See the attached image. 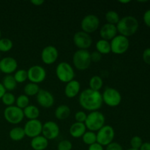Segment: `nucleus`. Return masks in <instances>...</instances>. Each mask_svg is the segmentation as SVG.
<instances>
[{"instance_id": "nucleus-1", "label": "nucleus", "mask_w": 150, "mask_h": 150, "mask_svg": "<svg viewBox=\"0 0 150 150\" xmlns=\"http://www.w3.org/2000/svg\"><path fill=\"white\" fill-rule=\"evenodd\" d=\"M79 104L83 109L89 111H95L102 107V94L100 91H95L91 89H84L79 95Z\"/></svg>"}, {"instance_id": "nucleus-2", "label": "nucleus", "mask_w": 150, "mask_h": 150, "mask_svg": "<svg viewBox=\"0 0 150 150\" xmlns=\"http://www.w3.org/2000/svg\"><path fill=\"white\" fill-rule=\"evenodd\" d=\"M117 32L120 35L128 38L134 35L139 29V23L136 17L132 16H127L120 18L117 25Z\"/></svg>"}, {"instance_id": "nucleus-3", "label": "nucleus", "mask_w": 150, "mask_h": 150, "mask_svg": "<svg viewBox=\"0 0 150 150\" xmlns=\"http://www.w3.org/2000/svg\"><path fill=\"white\" fill-rule=\"evenodd\" d=\"M105 116L98 111H92L86 117L84 124L89 131H98L105 125Z\"/></svg>"}, {"instance_id": "nucleus-4", "label": "nucleus", "mask_w": 150, "mask_h": 150, "mask_svg": "<svg viewBox=\"0 0 150 150\" xmlns=\"http://www.w3.org/2000/svg\"><path fill=\"white\" fill-rule=\"evenodd\" d=\"M91 62L90 53L87 50H78L73 54V63L78 70H86L89 67Z\"/></svg>"}, {"instance_id": "nucleus-5", "label": "nucleus", "mask_w": 150, "mask_h": 150, "mask_svg": "<svg viewBox=\"0 0 150 150\" xmlns=\"http://www.w3.org/2000/svg\"><path fill=\"white\" fill-rule=\"evenodd\" d=\"M56 75L59 80L64 83H68L73 80L75 72L73 67L66 62H60L56 68Z\"/></svg>"}, {"instance_id": "nucleus-6", "label": "nucleus", "mask_w": 150, "mask_h": 150, "mask_svg": "<svg viewBox=\"0 0 150 150\" xmlns=\"http://www.w3.org/2000/svg\"><path fill=\"white\" fill-rule=\"evenodd\" d=\"M103 101L110 107H116L122 102V95L118 90L112 87H106L102 93Z\"/></svg>"}, {"instance_id": "nucleus-7", "label": "nucleus", "mask_w": 150, "mask_h": 150, "mask_svg": "<svg viewBox=\"0 0 150 150\" xmlns=\"http://www.w3.org/2000/svg\"><path fill=\"white\" fill-rule=\"evenodd\" d=\"M4 117L7 122L13 125H17L21 122L24 118L23 110L16 105L8 106L4 109Z\"/></svg>"}, {"instance_id": "nucleus-8", "label": "nucleus", "mask_w": 150, "mask_h": 150, "mask_svg": "<svg viewBox=\"0 0 150 150\" xmlns=\"http://www.w3.org/2000/svg\"><path fill=\"white\" fill-rule=\"evenodd\" d=\"M96 136L97 143L103 146H106L113 142L115 136V132L111 126L104 125L98 130Z\"/></svg>"}, {"instance_id": "nucleus-9", "label": "nucleus", "mask_w": 150, "mask_h": 150, "mask_svg": "<svg viewBox=\"0 0 150 150\" xmlns=\"http://www.w3.org/2000/svg\"><path fill=\"white\" fill-rule=\"evenodd\" d=\"M111 52L115 54H123L128 50L130 42L128 38L122 35H117L114 39L111 40Z\"/></svg>"}, {"instance_id": "nucleus-10", "label": "nucleus", "mask_w": 150, "mask_h": 150, "mask_svg": "<svg viewBox=\"0 0 150 150\" xmlns=\"http://www.w3.org/2000/svg\"><path fill=\"white\" fill-rule=\"evenodd\" d=\"M100 26V20L95 15L89 14L85 16L81 21V26L82 31L87 34L95 32Z\"/></svg>"}, {"instance_id": "nucleus-11", "label": "nucleus", "mask_w": 150, "mask_h": 150, "mask_svg": "<svg viewBox=\"0 0 150 150\" xmlns=\"http://www.w3.org/2000/svg\"><path fill=\"white\" fill-rule=\"evenodd\" d=\"M28 79L31 83L38 84L42 83L46 78V71L40 65H33L27 70Z\"/></svg>"}, {"instance_id": "nucleus-12", "label": "nucleus", "mask_w": 150, "mask_h": 150, "mask_svg": "<svg viewBox=\"0 0 150 150\" xmlns=\"http://www.w3.org/2000/svg\"><path fill=\"white\" fill-rule=\"evenodd\" d=\"M73 42L79 50H87L92 44V38L89 34L80 31L73 36Z\"/></svg>"}, {"instance_id": "nucleus-13", "label": "nucleus", "mask_w": 150, "mask_h": 150, "mask_svg": "<svg viewBox=\"0 0 150 150\" xmlns=\"http://www.w3.org/2000/svg\"><path fill=\"white\" fill-rule=\"evenodd\" d=\"M42 122L38 120H29L25 124L24 127H23L25 135L32 139L40 136V134L42 133Z\"/></svg>"}, {"instance_id": "nucleus-14", "label": "nucleus", "mask_w": 150, "mask_h": 150, "mask_svg": "<svg viewBox=\"0 0 150 150\" xmlns=\"http://www.w3.org/2000/svg\"><path fill=\"white\" fill-rule=\"evenodd\" d=\"M59 127L55 122L48 121L42 125V134L48 140H53L59 135Z\"/></svg>"}, {"instance_id": "nucleus-15", "label": "nucleus", "mask_w": 150, "mask_h": 150, "mask_svg": "<svg viewBox=\"0 0 150 150\" xmlns=\"http://www.w3.org/2000/svg\"><path fill=\"white\" fill-rule=\"evenodd\" d=\"M59 52L54 45H48L42 49L41 52V59L45 64H52L57 60Z\"/></svg>"}, {"instance_id": "nucleus-16", "label": "nucleus", "mask_w": 150, "mask_h": 150, "mask_svg": "<svg viewBox=\"0 0 150 150\" xmlns=\"http://www.w3.org/2000/svg\"><path fill=\"white\" fill-rule=\"evenodd\" d=\"M18 68V62L11 57H6L0 60V71L6 75H11Z\"/></svg>"}, {"instance_id": "nucleus-17", "label": "nucleus", "mask_w": 150, "mask_h": 150, "mask_svg": "<svg viewBox=\"0 0 150 150\" xmlns=\"http://www.w3.org/2000/svg\"><path fill=\"white\" fill-rule=\"evenodd\" d=\"M37 96V101L40 106L48 108L54 104V98L52 94L45 89H40Z\"/></svg>"}, {"instance_id": "nucleus-18", "label": "nucleus", "mask_w": 150, "mask_h": 150, "mask_svg": "<svg viewBox=\"0 0 150 150\" xmlns=\"http://www.w3.org/2000/svg\"><path fill=\"white\" fill-rule=\"evenodd\" d=\"M117 29L116 25L105 23L101 27L100 30V35L101 38L105 40H111L117 35Z\"/></svg>"}, {"instance_id": "nucleus-19", "label": "nucleus", "mask_w": 150, "mask_h": 150, "mask_svg": "<svg viewBox=\"0 0 150 150\" xmlns=\"http://www.w3.org/2000/svg\"><path fill=\"white\" fill-rule=\"evenodd\" d=\"M80 89V83L77 80L73 79L71 81L67 83L64 88V94L68 98H73L79 95Z\"/></svg>"}, {"instance_id": "nucleus-20", "label": "nucleus", "mask_w": 150, "mask_h": 150, "mask_svg": "<svg viewBox=\"0 0 150 150\" xmlns=\"http://www.w3.org/2000/svg\"><path fill=\"white\" fill-rule=\"evenodd\" d=\"M69 131H70V134L71 135L72 137L75 138V139H79V138L82 137L83 134L86 133V127L84 123L76 122L70 126Z\"/></svg>"}, {"instance_id": "nucleus-21", "label": "nucleus", "mask_w": 150, "mask_h": 150, "mask_svg": "<svg viewBox=\"0 0 150 150\" xmlns=\"http://www.w3.org/2000/svg\"><path fill=\"white\" fill-rule=\"evenodd\" d=\"M30 144L34 150H45L48 146V140L43 136H38L32 139Z\"/></svg>"}, {"instance_id": "nucleus-22", "label": "nucleus", "mask_w": 150, "mask_h": 150, "mask_svg": "<svg viewBox=\"0 0 150 150\" xmlns=\"http://www.w3.org/2000/svg\"><path fill=\"white\" fill-rule=\"evenodd\" d=\"M70 108L67 105H60L56 108L55 110V117L57 120H66L70 115Z\"/></svg>"}, {"instance_id": "nucleus-23", "label": "nucleus", "mask_w": 150, "mask_h": 150, "mask_svg": "<svg viewBox=\"0 0 150 150\" xmlns=\"http://www.w3.org/2000/svg\"><path fill=\"white\" fill-rule=\"evenodd\" d=\"M23 115L29 120H38L40 116V110L35 105H29L23 110Z\"/></svg>"}, {"instance_id": "nucleus-24", "label": "nucleus", "mask_w": 150, "mask_h": 150, "mask_svg": "<svg viewBox=\"0 0 150 150\" xmlns=\"http://www.w3.org/2000/svg\"><path fill=\"white\" fill-rule=\"evenodd\" d=\"M96 50L98 52H99L100 54H108L110 52H111V44L109 41L105 40H99L96 42Z\"/></svg>"}, {"instance_id": "nucleus-25", "label": "nucleus", "mask_w": 150, "mask_h": 150, "mask_svg": "<svg viewBox=\"0 0 150 150\" xmlns=\"http://www.w3.org/2000/svg\"><path fill=\"white\" fill-rule=\"evenodd\" d=\"M2 85L6 91H13L17 86V82L14 79V76L12 75H6L2 79Z\"/></svg>"}, {"instance_id": "nucleus-26", "label": "nucleus", "mask_w": 150, "mask_h": 150, "mask_svg": "<svg viewBox=\"0 0 150 150\" xmlns=\"http://www.w3.org/2000/svg\"><path fill=\"white\" fill-rule=\"evenodd\" d=\"M9 136H10V139L14 142H19V141L22 140L26 136V135H25V132L23 127H13L10 130L9 133Z\"/></svg>"}, {"instance_id": "nucleus-27", "label": "nucleus", "mask_w": 150, "mask_h": 150, "mask_svg": "<svg viewBox=\"0 0 150 150\" xmlns=\"http://www.w3.org/2000/svg\"><path fill=\"white\" fill-rule=\"evenodd\" d=\"M103 85V79L98 76H94L89 80V89L95 91H100Z\"/></svg>"}, {"instance_id": "nucleus-28", "label": "nucleus", "mask_w": 150, "mask_h": 150, "mask_svg": "<svg viewBox=\"0 0 150 150\" xmlns=\"http://www.w3.org/2000/svg\"><path fill=\"white\" fill-rule=\"evenodd\" d=\"M40 87L38 84L34 83H28L26 84L23 89V92L26 96H35V95H38V93L40 91Z\"/></svg>"}, {"instance_id": "nucleus-29", "label": "nucleus", "mask_w": 150, "mask_h": 150, "mask_svg": "<svg viewBox=\"0 0 150 150\" xmlns=\"http://www.w3.org/2000/svg\"><path fill=\"white\" fill-rule=\"evenodd\" d=\"M82 140H83V143L86 145L93 144L97 143V136L96 133L95 132L92 131H86V133L83 134L82 136Z\"/></svg>"}, {"instance_id": "nucleus-30", "label": "nucleus", "mask_w": 150, "mask_h": 150, "mask_svg": "<svg viewBox=\"0 0 150 150\" xmlns=\"http://www.w3.org/2000/svg\"><path fill=\"white\" fill-rule=\"evenodd\" d=\"M105 19H106L108 23L117 25L120 21V18L117 12L114 11V10H109L105 14Z\"/></svg>"}, {"instance_id": "nucleus-31", "label": "nucleus", "mask_w": 150, "mask_h": 150, "mask_svg": "<svg viewBox=\"0 0 150 150\" xmlns=\"http://www.w3.org/2000/svg\"><path fill=\"white\" fill-rule=\"evenodd\" d=\"M13 41L9 38H1L0 39V53L7 52L13 48Z\"/></svg>"}, {"instance_id": "nucleus-32", "label": "nucleus", "mask_w": 150, "mask_h": 150, "mask_svg": "<svg viewBox=\"0 0 150 150\" xmlns=\"http://www.w3.org/2000/svg\"><path fill=\"white\" fill-rule=\"evenodd\" d=\"M13 76H14V79L17 83H23L28 79L27 70H24V69H21V70H17Z\"/></svg>"}, {"instance_id": "nucleus-33", "label": "nucleus", "mask_w": 150, "mask_h": 150, "mask_svg": "<svg viewBox=\"0 0 150 150\" xmlns=\"http://www.w3.org/2000/svg\"><path fill=\"white\" fill-rule=\"evenodd\" d=\"M16 106L18 107L21 109L23 110L25 108L29 105V97L26 96V95H19L16 100Z\"/></svg>"}, {"instance_id": "nucleus-34", "label": "nucleus", "mask_w": 150, "mask_h": 150, "mask_svg": "<svg viewBox=\"0 0 150 150\" xmlns=\"http://www.w3.org/2000/svg\"><path fill=\"white\" fill-rule=\"evenodd\" d=\"M1 100L2 101L3 104H4L5 105H7V107H8L13 105V104L16 103V99L13 94H12L10 92H6Z\"/></svg>"}, {"instance_id": "nucleus-35", "label": "nucleus", "mask_w": 150, "mask_h": 150, "mask_svg": "<svg viewBox=\"0 0 150 150\" xmlns=\"http://www.w3.org/2000/svg\"><path fill=\"white\" fill-rule=\"evenodd\" d=\"M142 144H143L142 139L138 136H133L131 139V140H130V146H131V148H133V149H139L141 146H142Z\"/></svg>"}, {"instance_id": "nucleus-36", "label": "nucleus", "mask_w": 150, "mask_h": 150, "mask_svg": "<svg viewBox=\"0 0 150 150\" xmlns=\"http://www.w3.org/2000/svg\"><path fill=\"white\" fill-rule=\"evenodd\" d=\"M72 148H73V144L68 140L61 141L57 146L58 150H71Z\"/></svg>"}, {"instance_id": "nucleus-37", "label": "nucleus", "mask_w": 150, "mask_h": 150, "mask_svg": "<svg viewBox=\"0 0 150 150\" xmlns=\"http://www.w3.org/2000/svg\"><path fill=\"white\" fill-rule=\"evenodd\" d=\"M86 117H87V115L84 111H78L75 114V119H76L77 122L84 123L86 120Z\"/></svg>"}, {"instance_id": "nucleus-38", "label": "nucleus", "mask_w": 150, "mask_h": 150, "mask_svg": "<svg viewBox=\"0 0 150 150\" xmlns=\"http://www.w3.org/2000/svg\"><path fill=\"white\" fill-rule=\"evenodd\" d=\"M142 58H143L144 62L146 64L150 65V48H146L144 51L143 54H142Z\"/></svg>"}, {"instance_id": "nucleus-39", "label": "nucleus", "mask_w": 150, "mask_h": 150, "mask_svg": "<svg viewBox=\"0 0 150 150\" xmlns=\"http://www.w3.org/2000/svg\"><path fill=\"white\" fill-rule=\"evenodd\" d=\"M105 150H123L122 146L117 142H112L106 146Z\"/></svg>"}, {"instance_id": "nucleus-40", "label": "nucleus", "mask_w": 150, "mask_h": 150, "mask_svg": "<svg viewBox=\"0 0 150 150\" xmlns=\"http://www.w3.org/2000/svg\"><path fill=\"white\" fill-rule=\"evenodd\" d=\"M90 57L92 62H98L100 61L101 59H102V54H100L99 52L95 51H93L92 54H90Z\"/></svg>"}, {"instance_id": "nucleus-41", "label": "nucleus", "mask_w": 150, "mask_h": 150, "mask_svg": "<svg viewBox=\"0 0 150 150\" xmlns=\"http://www.w3.org/2000/svg\"><path fill=\"white\" fill-rule=\"evenodd\" d=\"M144 22L146 24V26H147L148 27L150 28V9L147 10L144 14Z\"/></svg>"}, {"instance_id": "nucleus-42", "label": "nucleus", "mask_w": 150, "mask_h": 150, "mask_svg": "<svg viewBox=\"0 0 150 150\" xmlns=\"http://www.w3.org/2000/svg\"><path fill=\"white\" fill-rule=\"evenodd\" d=\"M88 150H104V148L98 143H95L89 146Z\"/></svg>"}, {"instance_id": "nucleus-43", "label": "nucleus", "mask_w": 150, "mask_h": 150, "mask_svg": "<svg viewBox=\"0 0 150 150\" xmlns=\"http://www.w3.org/2000/svg\"><path fill=\"white\" fill-rule=\"evenodd\" d=\"M139 150H150V142H145L142 144Z\"/></svg>"}, {"instance_id": "nucleus-44", "label": "nucleus", "mask_w": 150, "mask_h": 150, "mask_svg": "<svg viewBox=\"0 0 150 150\" xmlns=\"http://www.w3.org/2000/svg\"><path fill=\"white\" fill-rule=\"evenodd\" d=\"M31 3L35 6H41L44 3L43 0H34V1H31Z\"/></svg>"}, {"instance_id": "nucleus-45", "label": "nucleus", "mask_w": 150, "mask_h": 150, "mask_svg": "<svg viewBox=\"0 0 150 150\" xmlns=\"http://www.w3.org/2000/svg\"><path fill=\"white\" fill-rule=\"evenodd\" d=\"M6 92V90L5 89H4V87L3 86L2 83H0V99H1V98L3 97V95L5 94Z\"/></svg>"}, {"instance_id": "nucleus-46", "label": "nucleus", "mask_w": 150, "mask_h": 150, "mask_svg": "<svg viewBox=\"0 0 150 150\" xmlns=\"http://www.w3.org/2000/svg\"><path fill=\"white\" fill-rule=\"evenodd\" d=\"M120 2L122 4H127V3L130 2V1H129V0H127V1H120Z\"/></svg>"}, {"instance_id": "nucleus-47", "label": "nucleus", "mask_w": 150, "mask_h": 150, "mask_svg": "<svg viewBox=\"0 0 150 150\" xmlns=\"http://www.w3.org/2000/svg\"><path fill=\"white\" fill-rule=\"evenodd\" d=\"M127 150H139V149H133V148H130V149H128Z\"/></svg>"}, {"instance_id": "nucleus-48", "label": "nucleus", "mask_w": 150, "mask_h": 150, "mask_svg": "<svg viewBox=\"0 0 150 150\" xmlns=\"http://www.w3.org/2000/svg\"><path fill=\"white\" fill-rule=\"evenodd\" d=\"M1 30H0V39H1Z\"/></svg>"}, {"instance_id": "nucleus-49", "label": "nucleus", "mask_w": 150, "mask_h": 150, "mask_svg": "<svg viewBox=\"0 0 150 150\" xmlns=\"http://www.w3.org/2000/svg\"><path fill=\"white\" fill-rule=\"evenodd\" d=\"M0 76H1V71H0Z\"/></svg>"}, {"instance_id": "nucleus-50", "label": "nucleus", "mask_w": 150, "mask_h": 150, "mask_svg": "<svg viewBox=\"0 0 150 150\" xmlns=\"http://www.w3.org/2000/svg\"><path fill=\"white\" fill-rule=\"evenodd\" d=\"M0 56H1V53H0Z\"/></svg>"}]
</instances>
